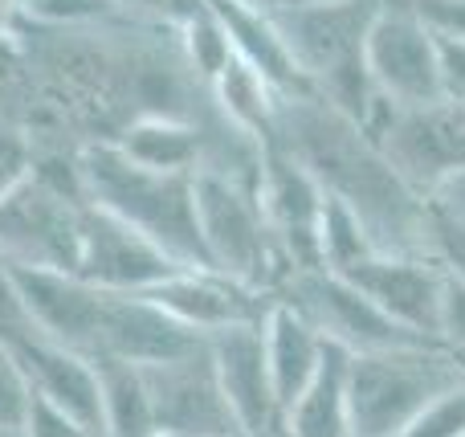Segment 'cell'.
I'll list each match as a JSON object with an SVG mask.
<instances>
[{
    "label": "cell",
    "mask_w": 465,
    "mask_h": 437,
    "mask_svg": "<svg viewBox=\"0 0 465 437\" xmlns=\"http://www.w3.org/2000/svg\"><path fill=\"white\" fill-rule=\"evenodd\" d=\"M262 437H286V430H273V433H262Z\"/></svg>",
    "instance_id": "39"
},
{
    "label": "cell",
    "mask_w": 465,
    "mask_h": 437,
    "mask_svg": "<svg viewBox=\"0 0 465 437\" xmlns=\"http://www.w3.org/2000/svg\"><path fill=\"white\" fill-rule=\"evenodd\" d=\"M180 270L176 258L160 250L152 237L131 229L123 217L106 213L103 204L86 201L78 213V266L86 283L106 286V291H135L147 294Z\"/></svg>",
    "instance_id": "10"
},
{
    "label": "cell",
    "mask_w": 465,
    "mask_h": 437,
    "mask_svg": "<svg viewBox=\"0 0 465 437\" xmlns=\"http://www.w3.org/2000/svg\"><path fill=\"white\" fill-rule=\"evenodd\" d=\"M273 299H282L294 311H302L322 340L343 348V352H351V356L425 343L420 335L404 332L396 319H388L351 278L335 274V270H298V274L282 278Z\"/></svg>",
    "instance_id": "7"
},
{
    "label": "cell",
    "mask_w": 465,
    "mask_h": 437,
    "mask_svg": "<svg viewBox=\"0 0 465 437\" xmlns=\"http://www.w3.org/2000/svg\"><path fill=\"white\" fill-rule=\"evenodd\" d=\"M111 144L119 147L127 160L143 164V168L172 172V176H196V172L209 168L213 127L209 123L184 119V114L147 111V114H139V119L123 123L111 135Z\"/></svg>",
    "instance_id": "17"
},
{
    "label": "cell",
    "mask_w": 465,
    "mask_h": 437,
    "mask_svg": "<svg viewBox=\"0 0 465 437\" xmlns=\"http://www.w3.org/2000/svg\"><path fill=\"white\" fill-rule=\"evenodd\" d=\"M29 405H33L29 376H25V368H21V360H16V352L8 348V340L0 335V425L25 430Z\"/></svg>",
    "instance_id": "24"
},
{
    "label": "cell",
    "mask_w": 465,
    "mask_h": 437,
    "mask_svg": "<svg viewBox=\"0 0 465 437\" xmlns=\"http://www.w3.org/2000/svg\"><path fill=\"white\" fill-rule=\"evenodd\" d=\"M152 437H180V433H168V430H155Z\"/></svg>",
    "instance_id": "38"
},
{
    "label": "cell",
    "mask_w": 465,
    "mask_h": 437,
    "mask_svg": "<svg viewBox=\"0 0 465 437\" xmlns=\"http://www.w3.org/2000/svg\"><path fill=\"white\" fill-rule=\"evenodd\" d=\"M273 144L286 147L294 160L311 168L327 196L347 201L384 250L429 253V213L433 204L420 201L388 164L380 144L351 119L322 103L319 94H298L278 103Z\"/></svg>",
    "instance_id": "1"
},
{
    "label": "cell",
    "mask_w": 465,
    "mask_h": 437,
    "mask_svg": "<svg viewBox=\"0 0 465 437\" xmlns=\"http://www.w3.org/2000/svg\"><path fill=\"white\" fill-rule=\"evenodd\" d=\"M441 37V98L465 111V41L458 37Z\"/></svg>",
    "instance_id": "30"
},
{
    "label": "cell",
    "mask_w": 465,
    "mask_h": 437,
    "mask_svg": "<svg viewBox=\"0 0 465 437\" xmlns=\"http://www.w3.org/2000/svg\"><path fill=\"white\" fill-rule=\"evenodd\" d=\"M25 323L21 315V303H16V291H13V262L0 253V332H8V327Z\"/></svg>",
    "instance_id": "33"
},
{
    "label": "cell",
    "mask_w": 465,
    "mask_h": 437,
    "mask_svg": "<svg viewBox=\"0 0 465 437\" xmlns=\"http://www.w3.org/2000/svg\"><path fill=\"white\" fill-rule=\"evenodd\" d=\"M21 21V0H0V33H8V25Z\"/></svg>",
    "instance_id": "35"
},
{
    "label": "cell",
    "mask_w": 465,
    "mask_h": 437,
    "mask_svg": "<svg viewBox=\"0 0 465 437\" xmlns=\"http://www.w3.org/2000/svg\"><path fill=\"white\" fill-rule=\"evenodd\" d=\"M209 360H213V372H217V384L225 392L241 437H262V433L282 430V401L270 376L262 319L213 332Z\"/></svg>",
    "instance_id": "13"
},
{
    "label": "cell",
    "mask_w": 465,
    "mask_h": 437,
    "mask_svg": "<svg viewBox=\"0 0 465 437\" xmlns=\"http://www.w3.org/2000/svg\"><path fill=\"white\" fill-rule=\"evenodd\" d=\"M376 94L396 106H429L441 98V37L412 0H384L368 41Z\"/></svg>",
    "instance_id": "8"
},
{
    "label": "cell",
    "mask_w": 465,
    "mask_h": 437,
    "mask_svg": "<svg viewBox=\"0 0 465 437\" xmlns=\"http://www.w3.org/2000/svg\"><path fill=\"white\" fill-rule=\"evenodd\" d=\"M0 437H25V430H13V425H0Z\"/></svg>",
    "instance_id": "37"
},
{
    "label": "cell",
    "mask_w": 465,
    "mask_h": 437,
    "mask_svg": "<svg viewBox=\"0 0 465 437\" xmlns=\"http://www.w3.org/2000/svg\"><path fill=\"white\" fill-rule=\"evenodd\" d=\"M180 54L193 65L196 78L209 82V86L232 65L237 49H232V37L213 8V0H193L188 13L180 16Z\"/></svg>",
    "instance_id": "23"
},
{
    "label": "cell",
    "mask_w": 465,
    "mask_h": 437,
    "mask_svg": "<svg viewBox=\"0 0 465 437\" xmlns=\"http://www.w3.org/2000/svg\"><path fill=\"white\" fill-rule=\"evenodd\" d=\"M119 0H21V21L37 25H98Z\"/></svg>",
    "instance_id": "25"
},
{
    "label": "cell",
    "mask_w": 465,
    "mask_h": 437,
    "mask_svg": "<svg viewBox=\"0 0 465 437\" xmlns=\"http://www.w3.org/2000/svg\"><path fill=\"white\" fill-rule=\"evenodd\" d=\"M86 201L57 193L29 172L0 196V253L16 266H78V213Z\"/></svg>",
    "instance_id": "9"
},
{
    "label": "cell",
    "mask_w": 465,
    "mask_h": 437,
    "mask_svg": "<svg viewBox=\"0 0 465 437\" xmlns=\"http://www.w3.org/2000/svg\"><path fill=\"white\" fill-rule=\"evenodd\" d=\"M437 343L450 348L465 364V283H458L453 274H450V291H445L441 323H437Z\"/></svg>",
    "instance_id": "29"
},
{
    "label": "cell",
    "mask_w": 465,
    "mask_h": 437,
    "mask_svg": "<svg viewBox=\"0 0 465 437\" xmlns=\"http://www.w3.org/2000/svg\"><path fill=\"white\" fill-rule=\"evenodd\" d=\"M384 0H286L273 8L311 94L368 123L380 94L368 70V41Z\"/></svg>",
    "instance_id": "2"
},
{
    "label": "cell",
    "mask_w": 465,
    "mask_h": 437,
    "mask_svg": "<svg viewBox=\"0 0 465 437\" xmlns=\"http://www.w3.org/2000/svg\"><path fill=\"white\" fill-rule=\"evenodd\" d=\"M29 172H33V164H29V155H25V147L16 144V139H0V196L21 184Z\"/></svg>",
    "instance_id": "32"
},
{
    "label": "cell",
    "mask_w": 465,
    "mask_h": 437,
    "mask_svg": "<svg viewBox=\"0 0 465 437\" xmlns=\"http://www.w3.org/2000/svg\"><path fill=\"white\" fill-rule=\"evenodd\" d=\"M241 5H253V8H270V13H273V8H282V5H286V0H241Z\"/></svg>",
    "instance_id": "36"
},
{
    "label": "cell",
    "mask_w": 465,
    "mask_h": 437,
    "mask_svg": "<svg viewBox=\"0 0 465 437\" xmlns=\"http://www.w3.org/2000/svg\"><path fill=\"white\" fill-rule=\"evenodd\" d=\"M25 437H103V433H94L90 425H82L78 417H70L65 409L33 397L29 417H25Z\"/></svg>",
    "instance_id": "28"
},
{
    "label": "cell",
    "mask_w": 465,
    "mask_h": 437,
    "mask_svg": "<svg viewBox=\"0 0 465 437\" xmlns=\"http://www.w3.org/2000/svg\"><path fill=\"white\" fill-rule=\"evenodd\" d=\"M94 368H98V389H103L106 437H152L155 409L143 368L114 356H94Z\"/></svg>",
    "instance_id": "21"
},
{
    "label": "cell",
    "mask_w": 465,
    "mask_h": 437,
    "mask_svg": "<svg viewBox=\"0 0 465 437\" xmlns=\"http://www.w3.org/2000/svg\"><path fill=\"white\" fill-rule=\"evenodd\" d=\"M458 384H465V364L437 340L351 356V430L396 437Z\"/></svg>",
    "instance_id": "4"
},
{
    "label": "cell",
    "mask_w": 465,
    "mask_h": 437,
    "mask_svg": "<svg viewBox=\"0 0 465 437\" xmlns=\"http://www.w3.org/2000/svg\"><path fill=\"white\" fill-rule=\"evenodd\" d=\"M262 213L270 221V233L278 242V253L286 262V278L298 270H322L319 262V221L327 193L311 176L302 160L286 152V147L270 144L262 160Z\"/></svg>",
    "instance_id": "11"
},
{
    "label": "cell",
    "mask_w": 465,
    "mask_h": 437,
    "mask_svg": "<svg viewBox=\"0 0 465 437\" xmlns=\"http://www.w3.org/2000/svg\"><path fill=\"white\" fill-rule=\"evenodd\" d=\"M396 176L420 196L437 204L450 184L465 176V111L453 103L396 106L380 98L371 119L363 123Z\"/></svg>",
    "instance_id": "6"
},
{
    "label": "cell",
    "mask_w": 465,
    "mask_h": 437,
    "mask_svg": "<svg viewBox=\"0 0 465 437\" xmlns=\"http://www.w3.org/2000/svg\"><path fill=\"white\" fill-rule=\"evenodd\" d=\"M221 437H241V433H221Z\"/></svg>",
    "instance_id": "40"
},
{
    "label": "cell",
    "mask_w": 465,
    "mask_h": 437,
    "mask_svg": "<svg viewBox=\"0 0 465 437\" xmlns=\"http://www.w3.org/2000/svg\"><path fill=\"white\" fill-rule=\"evenodd\" d=\"M384 245L376 242V233L368 229V221L339 196H327L319 221V262L322 270L335 274H351L360 262H368L371 253H380Z\"/></svg>",
    "instance_id": "22"
},
{
    "label": "cell",
    "mask_w": 465,
    "mask_h": 437,
    "mask_svg": "<svg viewBox=\"0 0 465 437\" xmlns=\"http://www.w3.org/2000/svg\"><path fill=\"white\" fill-rule=\"evenodd\" d=\"M396 437H465V384L437 397L417 422H409Z\"/></svg>",
    "instance_id": "27"
},
{
    "label": "cell",
    "mask_w": 465,
    "mask_h": 437,
    "mask_svg": "<svg viewBox=\"0 0 465 437\" xmlns=\"http://www.w3.org/2000/svg\"><path fill=\"white\" fill-rule=\"evenodd\" d=\"M286 437H355L351 430V352L327 348L314 381L282 413Z\"/></svg>",
    "instance_id": "19"
},
{
    "label": "cell",
    "mask_w": 465,
    "mask_h": 437,
    "mask_svg": "<svg viewBox=\"0 0 465 437\" xmlns=\"http://www.w3.org/2000/svg\"><path fill=\"white\" fill-rule=\"evenodd\" d=\"M8 340V348L16 352L29 389L37 401L65 409L70 417H78L82 425H90L94 433L106 437L103 422V389H98V368L86 352L70 348V343L54 340V335L37 332L29 323H16L8 332H0Z\"/></svg>",
    "instance_id": "14"
},
{
    "label": "cell",
    "mask_w": 465,
    "mask_h": 437,
    "mask_svg": "<svg viewBox=\"0 0 465 437\" xmlns=\"http://www.w3.org/2000/svg\"><path fill=\"white\" fill-rule=\"evenodd\" d=\"M147 372V389H152L155 409V430H168L180 437H221L241 433L232 422V409L217 384L209 360V340L201 352L184 360H168V364H152Z\"/></svg>",
    "instance_id": "15"
},
{
    "label": "cell",
    "mask_w": 465,
    "mask_h": 437,
    "mask_svg": "<svg viewBox=\"0 0 465 437\" xmlns=\"http://www.w3.org/2000/svg\"><path fill=\"white\" fill-rule=\"evenodd\" d=\"M343 278H351V283L360 286L388 319H396L404 332L420 335V340H437L445 291H450V270H445L433 253L380 250Z\"/></svg>",
    "instance_id": "12"
},
{
    "label": "cell",
    "mask_w": 465,
    "mask_h": 437,
    "mask_svg": "<svg viewBox=\"0 0 465 437\" xmlns=\"http://www.w3.org/2000/svg\"><path fill=\"white\" fill-rule=\"evenodd\" d=\"M412 8H417L437 33L465 41V0H412Z\"/></svg>",
    "instance_id": "31"
},
{
    "label": "cell",
    "mask_w": 465,
    "mask_h": 437,
    "mask_svg": "<svg viewBox=\"0 0 465 437\" xmlns=\"http://www.w3.org/2000/svg\"><path fill=\"white\" fill-rule=\"evenodd\" d=\"M437 204H441L445 213H453V217H458V221H465V176L458 180V184H450V188H445V193H441V201H437Z\"/></svg>",
    "instance_id": "34"
},
{
    "label": "cell",
    "mask_w": 465,
    "mask_h": 437,
    "mask_svg": "<svg viewBox=\"0 0 465 437\" xmlns=\"http://www.w3.org/2000/svg\"><path fill=\"white\" fill-rule=\"evenodd\" d=\"M86 201L103 204L106 213L123 217L131 229L152 237L180 266H209L196 217V176H172L127 160L111 139L86 144L78 152Z\"/></svg>",
    "instance_id": "3"
},
{
    "label": "cell",
    "mask_w": 465,
    "mask_h": 437,
    "mask_svg": "<svg viewBox=\"0 0 465 437\" xmlns=\"http://www.w3.org/2000/svg\"><path fill=\"white\" fill-rule=\"evenodd\" d=\"M262 335H265V356H270L273 389H278L282 413H286V405L314 381V372L322 368L331 343L314 332V323L302 315V311H294L282 299H273L270 307H265Z\"/></svg>",
    "instance_id": "18"
},
{
    "label": "cell",
    "mask_w": 465,
    "mask_h": 437,
    "mask_svg": "<svg viewBox=\"0 0 465 437\" xmlns=\"http://www.w3.org/2000/svg\"><path fill=\"white\" fill-rule=\"evenodd\" d=\"M425 250L433 253L458 283H465V221H458L453 213H445L441 204H433V213H429Z\"/></svg>",
    "instance_id": "26"
},
{
    "label": "cell",
    "mask_w": 465,
    "mask_h": 437,
    "mask_svg": "<svg viewBox=\"0 0 465 437\" xmlns=\"http://www.w3.org/2000/svg\"><path fill=\"white\" fill-rule=\"evenodd\" d=\"M193 184H196V217H201V242L209 266L273 299L282 278H286V262H282L278 242L270 233V221L262 213L257 184L217 168L196 172Z\"/></svg>",
    "instance_id": "5"
},
{
    "label": "cell",
    "mask_w": 465,
    "mask_h": 437,
    "mask_svg": "<svg viewBox=\"0 0 465 437\" xmlns=\"http://www.w3.org/2000/svg\"><path fill=\"white\" fill-rule=\"evenodd\" d=\"M209 90H213V111H217L221 119H229L232 127L253 135L257 144H273L282 94L245 62V57H232V65Z\"/></svg>",
    "instance_id": "20"
},
{
    "label": "cell",
    "mask_w": 465,
    "mask_h": 437,
    "mask_svg": "<svg viewBox=\"0 0 465 437\" xmlns=\"http://www.w3.org/2000/svg\"><path fill=\"white\" fill-rule=\"evenodd\" d=\"M155 303H160L168 315H176L184 327H193L196 335L209 340L213 332L232 323H249V319H262L270 307V294L253 291V286L237 283V278L221 274L213 266H180L172 278H163L160 286H152Z\"/></svg>",
    "instance_id": "16"
}]
</instances>
